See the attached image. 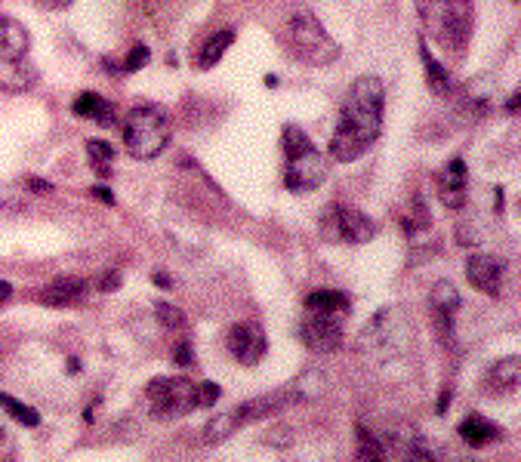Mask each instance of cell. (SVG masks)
Wrapping results in <instances>:
<instances>
[{
    "label": "cell",
    "instance_id": "1",
    "mask_svg": "<svg viewBox=\"0 0 521 462\" xmlns=\"http://www.w3.org/2000/svg\"><path fill=\"white\" fill-rule=\"evenodd\" d=\"M386 87L377 74H361L349 84L346 99L339 105L337 130L330 136V154L339 163H352L370 152V145L383 133Z\"/></svg>",
    "mask_w": 521,
    "mask_h": 462
},
{
    "label": "cell",
    "instance_id": "2",
    "mask_svg": "<svg viewBox=\"0 0 521 462\" xmlns=\"http://www.w3.org/2000/svg\"><path fill=\"white\" fill-rule=\"evenodd\" d=\"M417 13L423 31L438 46L460 53L469 46L476 31V4L472 0H417Z\"/></svg>",
    "mask_w": 521,
    "mask_h": 462
},
{
    "label": "cell",
    "instance_id": "3",
    "mask_svg": "<svg viewBox=\"0 0 521 462\" xmlns=\"http://www.w3.org/2000/svg\"><path fill=\"white\" fill-rule=\"evenodd\" d=\"M173 123L161 105H136L121 121V143L123 152L136 161H154L167 152Z\"/></svg>",
    "mask_w": 521,
    "mask_h": 462
},
{
    "label": "cell",
    "instance_id": "4",
    "mask_svg": "<svg viewBox=\"0 0 521 462\" xmlns=\"http://www.w3.org/2000/svg\"><path fill=\"white\" fill-rule=\"evenodd\" d=\"M284 145V185L293 194H309L328 182V161L318 152L306 130L297 123H287L281 133Z\"/></svg>",
    "mask_w": 521,
    "mask_h": 462
},
{
    "label": "cell",
    "instance_id": "5",
    "mask_svg": "<svg viewBox=\"0 0 521 462\" xmlns=\"http://www.w3.org/2000/svg\"><path fill=\"white\" fill-rule=\"evenodd\" d=\"M410 346V327L398 309H379L368 324L361 327L355 342V351L368 361L386 364L392 358L404 355Z\"/></svg>",
    "mask_w": 521,
    "mask_h": 462
},
{
    "label": "cell",
    "instance_id": "6",
    "mask_svg": "<svg viewBox=\"0 0 521 462\" xmlns=\"http://www.w3.org/2000/svg\"><path fill=\"white\" fill-rule=\"evenodd\" d=\"M287 44H290L293 56L312 68H324L339 59V44L328 34L321 19L309 10H297L287 19Z\"/></svg>",
    "mask_w": 521,
    "mask_h": 462
},
{
    "label": "cell",
    "instance_id": "7",
    "mask_svg": "<svg viewBox=\"0 0 521 462\" xmlns=\"http://www.w3.org/2000/svg\"><path fill=\"white\" fill-rule=\"evenodd\" d=\"M145 401H149V417L158 422L189 417L198 407V382L185 376H158L145 386Z\"/></svg>",
    "mask_w": 521,
    "mask_h": 462
},
{
    "label": "cell",
    "instance_id": "8",
    "mask_svg": "<svg viewBox=\"0 0 521 462\" xmlns=\"http://www.w3.org/2000/svg\"><path fill=\"white\" fill-rule=\"evenodd\" d=\"M318 231L328 244H368L377 234V222L352 207V203H328L321 219H318Z\"/></svg>",
    "mask_w": 521,
    "mask_h": 462
},
{
    "label": "cell",
    "instance_id": "9",
    "mask_svg": "<svg viewBox=\"0 0 521 462\" xmlns=\"http://www.w3.org/2000/svg\"><path fill=\"white\" fill-rule=\"evenodd\" d=\"M346 320L343 315H328V311H309L300 318V339L312 355H333L343 349L346 339Z\"/></svg>",
    "mask_w": 521,
    "mask_h": 462
},
{
    "label": "cell",
    "instance_id": "10",
    "mask_svg": "<svg viewBox=\"0 0 521 462\" xmlns=\"http://www.w3.org/2000/svg\"><path fill=\"white\" fill-rule=\"evenodd\" d=\"M225 349H229V355L235 358L238 364L253 367L266 358L269 342L256 320H238V324H231L229 333H225Z\"/></svg>",
    "mask_w": 521,
    "mask_h": 462
},
{
    "label": "cell",
    "instance_id": "11",
    "mask_svg": "<svg viewBox=\"0 0 521 462\" xmlns=\"http://www.w3.org/2000/svg\"><path fill=\"white\" fill-rule=\"evenodd\" d=\"M379 444H383L386 459L388 457H398V459H435L438 457V453L432 450L429 437L423 432H417L414 426H408V422H395V426L379 437Z\"/></svg>",
    "mask_w": 521,
    "mask_h": 462
},
{
    "label": "cell",
    "instance_id": "12",
    "mask_svg": "<svg viewBox=\"0 0 521 462\" xmlns=\"http://www.w3.org/2000/svg\"><path fill=\"white\" fill-rule=\"evenodd\" d=\"M506 260H500V256L494 253H476L469 256V262H466V278H469V284L481 290L485 296H494V300H500L503 290H506Z\"/></svg>",
    "mask_w": 521,
    "mask_h": 462
},
{
    "label": "cell",
    "instance_id": "13",
    "mask_svg": "<svg viewBox=\"0 0 521 462\" xmlns=\"http://www.w3.org/2000/svg\"><path fill=\"white\" fill-rule=\"evenodd\" d=\"M460 290H457L450 280H438L429 293V311H432V324L438 330L441 342H454V320L457 311H460Z\"/></svg>",
    "mask_w": 521,
    "mask_h": 462
},
{
    "label": "cell",
    "instance_id": "14",
    "mask_svg": "<svg viewBox=\"0 0 521 462\" xmlns=\"http://www.w3.org/2000/svg\"><path fill=\"white\" fill-rule=\"evenodd\" d=\"M438 198L447 210H463L469 198V173H466L463 158H450L438 170Z\"/></svg>",
    "mask_w": 521,
    "mask_h": 462
},
{
    "label": "cell",
    "instance_id": "15",
    "mask_svg": "<svg viewBox=\"0 0 521 462\" xmlns=\"http://www.w3.org/2000/svg\"><path fill=\"white\" fill-rule=\"evenodd\" d=\"M90 293V284L84 278H56L50 280L46 287H41V293H37V302L46 305V309H74V305H81L87 300Z\"/></svg>",
    "mask_w": 521,
    "mask_h": 462
},
{
    "label": "cell",
    "instance_id": "16",
    "mask_svg": "<svg viewBox=\"0 0 521 462\" xmlns=\"http://www.w3.org/2000/svg\"><path fill=\"white\" fill-rule=\"evenodd\" d=\"M287 404H293V398L284 391H275V395H260V398H251V401L238 404L235 410H231V417L238 419V426H253V422H262L269 417H275L278 410H284Z\"/></svg>",
    "mask_w": 521,
    "mask_h": 462
},
{
    "label": "cell",
    "instance_id": "17",
    "mask_svg": "<svg viewBox=\"0 0 521 462\" xmlns=\"http://www.w3.org/2000/svg\"><path fill=\"white\" fill-rule=\"evenodd\" d=\"M518 379H521L518 358H503V361L487 367L481 388H485V395H491V398H509L518 391Z\"/></svg>",
    "mask_w": 521,
    "mask_h": 462
},
{
    "label": "cell",
    "instance_id": "18",
    "mask_svg": "<svg viewBox=\"0 0 521 462\" xmlns=\"http://www.w3.org/2000/svg\"><path fill=\"white\" fill-rule=\"evenodd\" d=\"M31 50V34L13 15H0V62H22Z\"/></svg>",
    "mask_w": 521,
    "mask_h": 462
},
{
    "label": "cell",
    "instance_id": "19",
    "mask_svg": "<svg viewBox=\"0 0 521 462\" xmlns=\"http://www.w3.org/2000/svg\"><path fill=\"white\" fill-rule=\"evenodd\" d=\"M457 435L463 437V444H469V447H476V450L503 441V428L494 426L491 419H485L481 413H469V417L457 426Z\"/></svg>",
    "mask_w": 521,
    "mask_h": 462
},
{
    "label": "cell",
    "instance_id": "20",
    "mask_svg": "<svg viewBox=\"0 0 521 462\" xmlns=\"http://www.w3.org/2000/svg\"><path fill=\"white\" fill-rule=\"evenodd\" d=\"M72 112L84 121H93V123H103V127H114L118 123V112L108 99H103L99 93L93 90H84L81 96L72 102Z\"/></svg>",
    "mask_w": 521,
    "mask_h": 462
},
{
    "label": "cell",
    "instance_id": "21",
    "mask_svg": "<svg viewBox=\"0 0 521 462\" xmlns=\"http://www.w3.org/2000/svg\"><path fill=\"white\" fill-rule=\"evenodd\" d=\"M302 309L349 318V311H352V300H349L343 290H312V293L306 296V302H302Z\"/></svg>",
    "mask_w": 521,
    "mask_h": 462
},
{
    "label": "cell",
    "instance_id": "22",
    "mask_svg": "<svg viewBox=\"0 0 521 462\" xmlns=\"http://www.w3.org/2000/svg\"><path fill=\"white\" fill-rule=\"evenodd\" d=\"M235 44V28H222L216 31V34H210L204 44H201L198 56H194V62H198L201 72H210V68L220 62L225 53H229V46Z\"/></svg>",
    "mask_w": 521,
    "mask_h": 462
},
{
    "label": "cell",
    "instance_id": "23",
    "mask_svg": "<svg viewBox=\"0 0 521 462\" xmlns=\"http://www.w3.org/2000/svg\"><path fill=\"white\" fill-rule=\"evenodd\" d=\"M37 81L34 68L22 62H0V90L6 93H25Z\"/></svg>",
    "mask_w": 521,
    "mask_h": 462
},
{
    "label": "cell",
    "instance_id": "24",
    "mask_svg": "<svg viewBox=\"0 0 521 462\" xmlns=\"http://www.w3.org/2000/svg\"><path fill=\"white\" fill-rule=\"evenodd\" d=\"M419 59H423V65H426V84H429V90L435 93V96H450V74L445 72V65H441V62L429 53L426 41H419Z\"/></svg>",
    "mask_w": 521,
    "mask_h": 462
},
{
    "label": "cell",
    "instance_id": "25",
    "mask_svg": "<svg viewBox=\"0 0 521 462\" xmlns=\"http://www.w3.org/2000/svg\"><path fill=\"white\" fill-rule=\"evenodd\" d=\"M235 432H241V426H238V419L231 417V410L229 413H216V417L204 426V444H207V447H216V444L229 441Z\"/></svg>",
    "mask_w": 521,
    "mask_h": 462
},
{
    "label": "cell",
    "instance_id": "26",
    "mask_svg": "<svg viewBox=\"0 0 521 462\" xmlns=\"http://www.w3.org/2000/svg\"><path fill=\"white\" fill-rule=\"evenodd\" d=\"M87 158L90 167L103 176H112V163H114V148L105 139H87Z\"/></svg>",
    "mask_w": 521,
    "mask_h": 462
},
{
    "label": "cell",
    "instance_id": "27",
    "mask_svg": "<svg viewBox=\"0 0 521 462\" xmlns=\"http://www.w3.org/2000/svg\"><path fill=\"white\" fill-rule=\"evenodd\" d=\"M0 407H4V410L10 413V417H13L15 422H22V426H28V428L41 426V413H37L34 407L15 401V398H13V395H6V391H0Z\"/></svg>",
    "mask_w": 521,
    "mask_h": 462
},
{
    "label": "cell",
    "instance_id": "28",
    "mask_svg": "<svg viewBox=\"0 0 521 462\" xmlns=\"http://www.w3.org/2000/svg\"><path fill=\"white\" fill-rule=\"evenodd\" d=\"M355 435H358V459H386L383 444H379V437L370 428L358 426Z\"/></svg>",
    "mask_w": 521,
    "mask_h": 462
},
{
    "label": "cell",
    "instance_id": "29",
    "mask_svg": "<svg viewBox=\"0 0 521 462\" xmlns=\"http://www.w3.org/2000/svg\"><path fill=\"white\" fill-rule=\"evenodd\" d=\"M404 229L408 234H419L429 229V210H426V201L414 194V201H410V213L404 216Z\"/></svg>",
    "mask_w": 521,
    "mask_h": 462
},
{
    "label": "cell",
    "instance_id": "30",
    "mask_svg": "<svg viewBox=\"0 0 521 462\" xmlns=\"http://www.w3.org/2000/svg\"><path fill=\"white\" fill-rule=\"evenodd\" d=\"M154 311H158V320H161V327L164 330H182L185 327V318H182V311L176 309V305H170V302H158L154 305Z\"/></svg>",
    "mask_w": 521,
    "mask_h": 462
},
{
    "label": "cell",
    "instance_id": "31",
    "mask_svg": "<svg viewBox=\"0 0 521 462\" xmlns=\"http://www.w3.org/2000/svg\"><path fill=\"white\" fill-rule=\"evenodd\" d=\"M145 62H149V46H145V44H136L133 50H130V56L123 59V72L133 74V72H139V68L145 65Z\"/></svg>",
    "mask_w": 521,
    "mask_h": 462
},
{
    "label": "cell",
    "instance_id": "32",
    "mask_svg": "<svg viewBox=\"0 0 521 462\" xmlns=\"http://www.w3.org/2000/svg\"><path fill=\"white\" fill-rule=\"evenodd\" d=\"M220 398V386L216 382H201L198 386V407H213Z\"/></svg>",
    "mask_w": 521,
    "mask_h": 462
},
{
    "label": "cell",
    "instance_id": "33",
    "mask_svg": "<svg viewBox=\"0 0 521 462\" xmlns=\"http://www.w3.org/2000/svg\"><path fill=\"white\" fill-rule=\"evenodd\" d=\"M15 453V444H13V435L6 432L4 426H0V459H6V457H13Z\"/></svg>",
    "mask_w": 521,
    "mask_h": 462
},
{
    "label": "cell",
    "instance_id": "34",
    "mask_svg": "<svg viewBox=\"0 0 521 462\" xmlns=\"http://www.w3.org/2000/svg\"><path fill=\"white\" fill-rule=\"evenodd\" d=\"M118 284H121V275H118V271H108V275H103V278L96 280V287H99V290H105V293L118 290Z\"/></svg>",
    "mask_w": 521,
    "mask_h": 462
},
{
    "label": "cell",
    "instance_id": "35",
    "mask_svg": "<svg viewBox=\"0 0 521 462\" xmlns=\"http://www.w3.org/2000/svg\"><path fill=\"white\" fill-rule=\"evenodd\" d=\"M25 188H31V192H34V194H50V192H53V185H50V182H44V179H34V176L25 179Z\"/></svg>",
    "mask_w": 521,
    "mask_h": 462
},
{
    "label": "cell",
    "instance_id": "36",
    "mask_svg": "<svg viewBox=\"0 0 521 462\" xmlns=\"http://www.w3.org/2000/svg\"><path fill=\"white\" fill-rule=\"evenodd\" d=\"M41 10H68V6L74 4V0H34Z\"/></svg>",
    "mask_w": 521,
    "mask_h": 462
},
{
    "label": "cell",
    "instance_id": "37",
    "mask_svg": "<svg viewBox=\"0 0 521 462\" xmlns=\"http://www.w3.org/2000/svg\"><path fill=\"white\" fill-rule=\"evenodd\" d=\"M176 361L182 364V367H189L192 364V351H189V342H179V349H176Z\"/></svg>",
    "mask_w": 521,
    "mask_h": 462
},
{
    "label": "cell",
    "instance_id": "38",
    "mask_svg": "<svg viewBox=\"0 0 521 462\" xmlns=\"http://www.w3.org/2000/svg\"><path fill=\"white\" fill-rule=\"evenodd\" d=\"M13 296V284L10 280H0V302H6Z\"/></svg>",
    "mask_w": 521,
    "mask_h": 462
},
{
    "label": "cell",
    "instance_id": "39",
    "mask_svg": "<svg viewBox=\"0 0 521 462\" xmlns=\"http://www.w3.org/2000/svg\"><path fill=\"white\" fill-rule=\"evenodd\" d=\"M93 194H96V198H103L105 203H114L112 192H108V188H103V185H96V188H93Z\"/></svg>",
    "mask_w": 521,
    "mask_h": 462
},
{
    "label": "cell",
    "instance_id": "40",
    "mask_svg": "<svg viewBox=\"0 0 521 462\" xmlns=\"http://www.w3.org/2000/svg\"><path fill=\"white\" fill-rule=\"evenodd\" d=\"M518 102H521V99H518V93H512V96H509V105H506L509 112H516V108H518Z\"/></svg>",
    "mask_w": 521,
    "mask_h": 462
}]
</instances>
